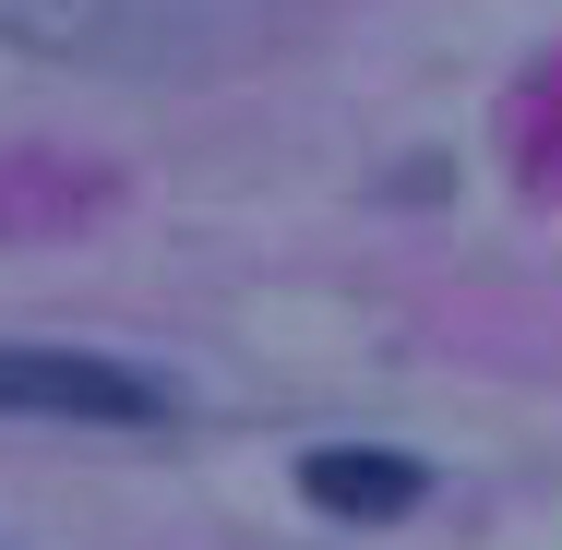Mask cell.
<instances>
[{
  "mask_svg": "<svg viewBox=\"0 0 562 550\" xmlns=\"http://www.w3.org/2000/svg\"><path fill=\"white\" fill-rule=\"evenodd\" d=\"M0 419H109V431H156L168 383L120 371L97 347H0Z\"/></svg>",
  "mask_w": 562,
  "mask_h": 550,
  "instance_id": "7a4b0ae2",
  "label": "cell"
},
{
  "mask_svg": "<svg viewBox=\"0 0 562 550\" xmlns=\"http://www.w3.org/2000/svg\"><path fill=\"white\" fill-rule=\"evenodd\" d=\"M263 36V0H0V48L72 72H227Z\"/></svg>",
  "mask_w": 562,
  "mask_h": 550,
  "instance_id": "6da1fadb",
  "label": "cell"
},
{
  "mask_svg": "<svg viewBox=\"0 0 562 550\" xmlns=\"http://www.w3.org/2000/svg\"><path fill=\"white\" fill-rule=\"evenodd\" d=\"M300 491H312L324 515H407V503H419V467H407V454H312Z\"/></svg>",
  "mask_w": 562,
  "mask_h": 550,
  "instance_id": "3957f363",
  "label": "cell"
}]
</instances>
